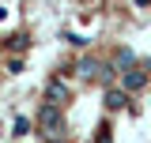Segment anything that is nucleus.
<instances>
[{
    "instance_id": "f257e3e1",
    "label": "nucleus",
    "mask_w": 151,
    "mask_h": 143,
    "mask_svg": "<svg viewBox=\"0 0 151 143\" xmlns=\"http://www.w3.org/2000/svg\"><path fill=\"white\" fill-rule=\"evenodd\" d=\"M38 132L49 139V136H64L68 132V124H64V109L53 106V102H42V109H38Z\"/></svg>"
},
{
    "instance_id": "f03ea898",
    "label": "nucleus",
    "mask_w": 151,
    "mask_h": 143,
    "mask_svg": "<svg viewBox=\"0 0 151 143\" xmlns=\"http://www.w3.org/2000/svg\"><path fill=\"white\" fill-rule=\"evenodd\" d=\"M151 83V64L144 60V64H132V68L121 72V87L129 90V94H136V90H144Z\"/></svg>"
},
{
    "instance_id": "7ed1b4c3",
    "label": "nucleus",
    "mask_w": 151,
    "mask_h": 143,
    "mask_svg": "<svg viewBox=\"0 0 151 143\" xmlns=\"http://www.w3.org/2000/svg\"><path fill=\"white\" fill-rule=\"evenodd\" d=\"M45 102H53V106H60V109L72 102V90H68V83H64L60 75H53V79L45 83Z\"/></svg>"
},
{
    "instance_id": "20e7f679",
    "label": "nucleus",
    "mask_w": 151,
    "mask_h": 143,
    "mask_svg": "<svg viewBox=\"0 0 151 143\" xmlns=\"http://www.w3.org/2000/svg\"><path fill=\"white\" fill-rule=\"evenodd\" d=\"M132 106V94L125 87H106V109L110 113H117V109H129Z\"/></svg>"
},
{
    "instance_id": "39448f33",
    "label": "nucleus",
    "mask_w": 151,
    "mask_h": 143,
    "mask_svg": "<svg viewBox=\"0 0 151 143\" xmlns=\"http://www.w3.org/2000/svg\"><path fill=\"white\" fill-rule=\"evenodd\" d=\"M76 68H79L83 79H94V83H98V79H102V68H106V60H98V56H83Z\"/></svg>"
},
{
    "instance_id": "423d86ee",
    "label": "nucleus",
    "mask_w": 151,
    "mask_h": 143,
    "mask_svg": "<svg viewBox=\"0 0 151 143\" xmlns=\"http://www.w3.org/2000/svg\"><path fill=\"white\" fill-rule=\"evenodd\" d=\"M4 49H8V53H27V49H30V38L27 34H12L4 41Z\"/></svg>"
},
{
    "instance_id": "0eeeda50",
    "label": "nucleus",
    "mask_w": 151,
    "mask_h": 143,
    "mask_svg": "<svg viewBox=\"0 0 151 143\" xmlns=\"http://www.w3.org/2000/svg\"><path fill=\"white\" fill-rule=\"evenodd\" d=\"M30 132H34V124H30V117H15V124H12V136H15V139H27Z\"/></svg>"
},
{
    "instance_id": "6e6552de",
    "label": "nucleus",
    "mask_w": 151,
    "mask_h": 143,
    "mask_svg": "<svg viewBox=\"0 0 151 143\" xmlns=\"http://www.w3.org/2000/svg\"><path fill=\"white\" fill-rule=\"evenodd\" d=\"M113 64H117L121 72H125V68H132V64H136V53H132V49H121V53L113 56Z\"/></svg>"
},
{
    "instance_id": "1a4fd4ad",
    "label": "nucleus",
    "mask_w": 151,
    "mask_h": 143,
    "mask_svg": "<svg viewBox=\"0 0 151 143\" xmlns=\"http://www.w3.org/2000/svg\"><path fill=\"white\" fill-rule=\"evenodd\" d=\"M94 143H113V139H110V124H98V136H94Z\"/></svg>"
},
{
    "instance_id": "9d476101",
    "label": "nucleus",
    "mask_w": 151,
    "mask_h": 143,
    "mask_svg": "<svg viewBox=\"0 0 151 143\" xmlns=\"http://www.w3.org/2000/svg\"><path fill=\"white\" fill-rule=\"evenodd\" d=\"M8 72L19 75V72H23V56H12V60H8Z\"/></svg>"
},
{
    "instance_id": "9b49d317",
    "label": "nucleus",
    "mask_w": 151,
    "mask_h": 143,
    "mask_svg": "<svg viewBox=\"0 0 151 143\" xmlns=\"http://www.w3.org/2000/svg\"><path fill=\"white\" fill-rule=\"evenodd\" d=\"M45 143H68V136H49Z\"/></svg>"
},
{
    "instance_id": "f8f14e48",
    "label": "nucleus",
    "mask_w": 151,
    "mask_h": 143,
    "mask_svg": "<svg viewBox=\"0 0 151 143\" xmlns=\"http://www.w3.org/2000/svg\"><path fill=\"white\" fill-rule=\"evenodd\" d=\"M132 4H136V8H147V4H151V0H132Z\"/></svg>"
}]
</instances>
